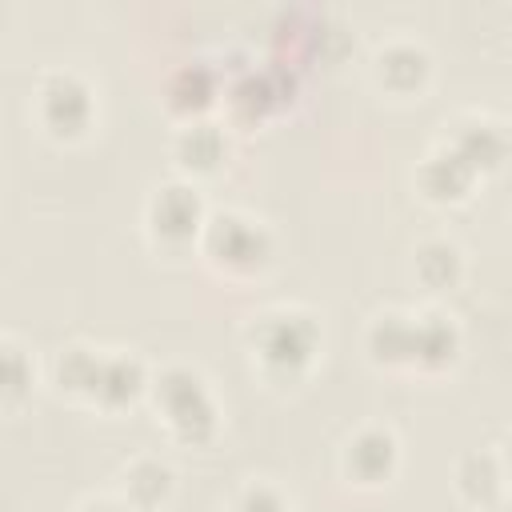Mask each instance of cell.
<instances>
[{
	"mask_svg": "<svg viewBox=\"0 0 512 512\" xmlns=\"http://www.w3.org/2000/svg\"><path fill=\"white\" fill-rule=\"evenodd\" d=\"M256 344H260V356L276 368L300 364L312 352V324L304 316H264Z\"/></svg>",
	"mask_w": 512,
	"mask_h": 512,
	"instance_id": "obj_1",
	"label": "cell"
},
{
	"mask_svg": "<svg viewBox=\"0 0 512 512\" xmlns=\"http://www.w3.org/2000/svg\"><path fill=\"white\" fill-rule=\"evenodd\" d=\"M40 112L52 128H76L88 116V88L72 72H52L40 88Z\"/></svg>",
	"mask_w": 512,
	"mask_h": 512,
	"instance_id": "obj_2",
	"label": "cell"
},
{
	"mask_svg": "<svg viewBox=\"0 0 512 512\" xmlns=\"http://www.w3.org/2000/svg\"><path fill=\"white\" fill-rule=\"evenodd\" d=\"M208 240H212V252H216L220 260H228V264H252V260H260V244H264L260 232H256L252 224L236 220V216L212 220Z\"/></svg>",
	"mask_w": 512,
	"mask_h": 512,
	"instance_id": "obj_3",
	"label": "cell"
},
{
	"mask_svg": "<svg viewBox=\"0 0 512 512\" xmlns=\"http://www.w3.org/2000/svg\"><path fill=\"white\" fill-rule=\"evenodd\" d=\"M152 224L164 236H188L196 228V196L188 188H164L152 200Z\"/></svg>",
	"mask_w": 512,
	"mask_h": 512,
	"instance_id": "obj_4",
	"label": "cell"
},
{
	"mask_svg": "<svg viewBox=\"0 0 512 512\" xmlns=\"http://www.w3.org/2000/svg\"><path fill=\"white\" fill-rule=\"evenodd\" d=\"M160 396L168 400V416L180 420H208V404L200 396V380L188 372H168L160 384Z\"/></svg>",
	"mask_w": 512,
	"mask_h": 512,
	"instance_id": "obj_5",
	"label": "cell"
},
{
	"mask_svg": "<svg viewBox=\"0 0 512 512\" xmlns=\"http://www.w3.org/2000/svg\"><path fill=\"white\" fill-rule=\"evenodd\" d=\"M388 460H392V440H388L384 432H364V436L352 444V452H348V464H352L360 476H376L380 468H388Z\"/></svg>",
	"mask_w": 512,
	"mask_h": 512,
	"instance_id": "obj_6",
	"label": "cell"
},
{
	"mask_svg": "<svg viewBox=\"0 0 512 512\" xmlns=\"http://www.w3.org/2000/svg\"><path fill=\"white\" fill-rule=\"evenodd\" d=\"M380 72L392 80V84H408L424 72V52L416 44H388L380 52Z\"/></svg>",
	"mask_w": 512,
	"mask_h": 512,
	"instance_id": "obj_7",
	"label": "cell"
},
{
	"mask_svg": "<svg viewBox=\"0 0 512 512\" xmlns=\"http://www.w3.org/2000/svg\"><path fill=\"white\" fill-rule=\"evenodd\" d=\"M452 348V328L440 316H424L412 324V352L416 356H444Z\"/></svg>",
	"mask_w": 512,
	"mask_h": 512,
	"instance_id": "obj_8",
	"label": "cell"
},
{
	"mask_svg": "<svg viewBox=\"0 0 512 512\" xmlns=\"http://www.w3.org/2000/svg\"><path fill=\"white\" fill-rule=\"evenodd\" d=\"M220 136L208 128V124H192L184 136H180V152L188 156V164H212L220 156Z\"/></svg>",
	"mask_w": 512,
	"mask_h": 512,
	"instance_id": "obj_9",
	"label": "cell"
},
{
	"mask_svg": "<svg viewBox=\"0 0 512 512\" xmlns=\"http://www.w3.org/2000/svg\"><path fill=\"white\" fill-rule=\"evenodd\" d=\"M164 484H168V472H164L160 464H140V468L132 472V488H144L148 496L164 492Z\"/></svg>",
	"mask_w": 512,
	"mask_h": 512,
	"instance_id": "obj_10",
	"label": "cell"
},
{
	"mask_svg": "<svg viewBox=\"0 0 512 512\" xmlns=\"http://www.w3.org/2000/svg\"><path fill=\"white\" fill-rule=\"evenodd\" d=\"M236 512H280V504L272 500V492L252 488V492H244V500L236 504Z\"/></svg>",
	"mask_w": 512,
	"mask_h": 512,
	"instance_id": "obj_11",
	"label": "cell"
},
{
	"mask_svg": "<svg viewBox=\"0 0 512 512\" xmlns=\"http://www.w3.org/2000/svg\"><path fill=\"white\" fill-rule=\"evenodd\" d=\"M88 512H116V508H108V504H100V508H88Z\"/></svg>",
	"mask_w": 512,
	"mask_h": 512,
	"instance_id": "obj_12",
	"label": "cell"
}]
</instances>
